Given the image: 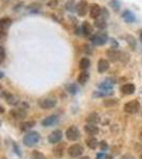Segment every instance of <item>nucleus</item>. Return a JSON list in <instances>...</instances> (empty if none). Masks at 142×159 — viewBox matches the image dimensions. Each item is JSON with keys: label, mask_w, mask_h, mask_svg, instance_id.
<instances>
[{"label": "nucleus", "mask_w": 142, "mask_h": 159, "mask_svg": "<svg viewBox=\"0 0 142 159\" xmlns=\"http://www.w3.org/2000/svg\"><path fill=\"white\" fill-rule=\"evenodd\" d=\"M58 122V117L57 116H50L47 117L46 119H44L42 121V125L43 126H52V125H55L56 123Z\"/></svg>", "instance_id": "nucleus-15"}, {"label": "nucleus", "mask_w": 142, "mask_h": 159, "mask_svg": "<svg viewBox=\"0 0 142 159\" xmlns=\"http://www.w3.org/2000/svg\"><path fill=\"white\" fill-rule=\"evenodd\" d=\"M139 38H140V40L142 42V30L139 31Z\"/></svg>", "instance_id": "nucleus-41"}, {"label": "nucleus", "mask_w": 142, "mask_h": 159, "mask_svg": "<svg viewBox=\"0 0 142 159\" xmlns=\"http://www.w3.org/2000/svg\"><path fill=\"white\" fill-rule=\"evenodd\" d=\"M103 158H105V155L103 153H99L97 155V159H103Z\"/></svg>", "instance_id": "nucleus-39"}, {"label": "nucleus", "mask_w": 142, "mask_h": 159, "mask_svg": "<svg viewBox=\"0 0 142 159\" xmlns=\"http://www.w3.org/2000/svg\"><path fill=\"white\" fill-rule=\"evenodd\" d=\"M31 159H46V156L38 151H33L31 154Z\"/></svg>", "instance_id": "nucleus-31"}, {"label": "nucleus", "mask_w": 142, "mask_h": 159, "mask_svg": "<svg viewBox=\"0 0 142 159\" xmlns=\"http://www.w3.org/2000/svg\"><path fill=\"white\" fill-rule=\"evenodd\" d=\"M101 17H102V18H104V19H106V18L109 17V12L107 11L106 7H103V9H102V14H101Z\"/></svg>", "instance_id": "nucleus-36"}, {"label": "nucleus", "mask_w": 142, "mask_h": 159, "mask_svg": "<svg viewBox=\"0 0 142 159\" xmlns=\"http://www.w3.org/2000/svg\"><path fill=\"white\" fill-rule=\"evenodd\" d=\"M1 124H2V123H1V121H0V126H1Z\"/></svg>", "instance_id": "nucleus-48"}, {"label": "nucleus", "mask_w": 142, "mask_h": 159, "mask_svg": "<svg viewBox=\"0 0 142 159\" xmlns=\"http://www.w3.org/2000/svg\"><path fill=\"white\" fill-rule=\"evenodd\" d=\"M0 142H1V140H0Z\"/></svg>", "instance_id": "nucleus-50"}, {"label": "nucleus", "mask_w": 142, "mask_h": 159, "mask_svg": "<svg viewBox=\"0 0 142 159\" xmlns=\"http://www.w3.org/2000/svg\"><path fill=\"white\" fill-rule=\"evenodd\" d=\"M135 90H136V86L131 83H126L121 87V91H122V93L126 94V96L133 94L134 92H135Z\"/></svg>", "instance_id": "nucleus-13"}, {"label": "nucleus", "mask_w": 142, "mask_h": 159, "mask_svg": "<svg viewBox=\"0 0 142 159\" xmlns=\"http://www.w3.org/2000/svg\"><path fill=\"white\" fill-rule=\"evenodd\" d=\"M12 20L10 18H1L0 19V31H4L11 25Z\"/></svg>", "instance_id": "nucleus-24"}, {"label": "nucleus", "mask_w": 142, "mask_h": 159, "mask_svg": "<svg viewBox=\"0 0 142 159\" xmlns=\"http://www.w3.org/2000/svg\"><path fill=\"white\" fill-rule=\"evenodd\" d=\"M139 109H140V104H139V102L137 101V100L130 101L124 105V111L127 112V114H131V115L138 112Z\"/></svg>", "instance_id": "nucleus-4"}, {"label": "nucleus", "mask_w": 142, "mask_h": 159, "mask_svg": "<svg viewBox=\"0 0 142 159\" xmlns=\"http://www.w3.org/2000/svg\"><path fill=\"white\" fill-rule=\"evenodd\" d=\"M84 152V148L82 147L81 144H72L70 148H68V154L70 157H73V158H76V157H80V156L83 154Z\"/></svg>", "instance_id": "nucleus-6"}, {"label": "nucleus", "mask_w": 142, "mask_h": 159, "mask_svg": "<svg viewBox=\"0 0 142 159\" xmlns=\"http://www.w3.org/2000/svg\"><path fill=\"white\" fill-rule=\"evenodd\" d=\"M3 112H4V108L0 105V114H3Z\"/></svg>", "instance_id": "nucleus-42"}, {"label": "nucleus", "mask_w": 142, "mask_h": 159, "mask_svg": "<svg viewBox=\"0 0 142 159\" xmlns=\"http://www.w3.org/2000/svg\"><path fill=\"white\" fill-rule=\"evenodd\" d=\"M64 153H65V144H64V143L57 144L55 148H53V154H54V155H55L57 158L63 157Z\"/></svg>", "instance_id": "nucleus-19"}, {"label": "nucleus", "mask_w": 142, "mask_h": 159, "mask_svg": "<svg viewBox=\"0 0 142 159\" xmlns=\"http://www.w3.org/2000/svg\"><path fill=\"white\" fill-rule=\"evenodd\" d=\"M125 39H126V43H128V46H130L131 48H133V49H135L136 46H137V40L136 38L133 36V35H126L125 36Z\"/></svg>", "instance_id": "nucleus-26"}, {"label": "nucleus", "mask_w": 142, "mask_h": 159, "mask_svg": "<svg viewBox=\"0 0 142 159\" xmlns=\"http://www.w3.org/2000/svg\"><path fill=\"white\" fill-rule=\"evenodd\" d=\"M88 10H89V6H88V2H87L86 0H80V1L76 3V11L80 17H84L85 15L87 14Z\"/></svg>", "instance_id": "nucleus-5"}, {"label": "nucleus", "mask_w": 142, "mask_h": 159, "mask_svg": "<svg viewBox=\"0 0 142 159\" xmlns=\"http://www.w3.org/2000/svg\"><path fill=\"white\" fill-rule=\"evenodd\" d=\"M107 39H108V35L104 31L97 32L91 36V43L95 46H103L104 43H107Z\"/></svg>", "instance_id": "nucleus-2"}, {"label": "nucleus", "mask_w": 142, "mask_h": 159, "mask_svg": "<svg viewBox=\"0 0 142 159\" xmlns=\"http://www.w3.org/2000/svg\"><path fill=\"white\" fill-rule=\"evenodd\" d=\"M34 125H35L34 121H28V122L22 123V124L20 125V129H21V130H28V129H32Z\"/></svg>", "instance_id": "nucleus-30"}, {"label": "nucleus", "mask_w": 142, "mask_h": 159, "mask_svg": "<svg viewBox=\"0 0 142 159\" xmlns=\"http://www.w3.org/2000/svg\"><path fill=\"white\" fill-rule=\"evenodd\" d=\"M39 106L44 109H51L57 104V100L53 97H47V98H42L38 101Z\"/></svg>", "instance_id": "nucleus-3"}, {"label": "nucleus", "mask_w": 142, "mask_h": 159, "mask_svg": "<svg viewBox=\"0 0 142 159\" xmlns=\"http://www.w3.org/2000/svg\"><path fill=\"white\" fill-rule=\"evenodd\" d=\"M109 7H112L115 12H118L119 10H120V7H121V3H120V1H119V0H110Z\"/></svg>", "instance_id": "nucleus-29"}, {"label": "nucleus", "mask_w": 142, "mask_h": 159, "mask_svg": "<svg viewBox=\"0 0 142 159\" xmlns=\"http://www.w3.org/2000/svg\"><path fill=\"white\" fill-rule=\"evenodd\" d=\"M10 114H11V116L14 117L15 119H18V120H22L27 117V111H25L24 108H21V107H20V108L12 109L11 111H10Z\"/></svg>", "instance_id": "nucleus-11"}, {"label": "nucleus", "mask_w": 142, "mask_h": 159, "mask_svg": "<svg viewBox=\"0 0 142 159\" xmlns=\"http://www.w3.org/2000/svg\"><path fill=\"white\" fill-rule=\"evenodd\" d=\"M47 6L50 7V9H55V7L58 6V1L57 0H50L47 3Z\"/></svg>", "instance_id": "nucleus-35"}, {"label": "nucleus", "mask_w": 142, "mask_h": 159, "mask_svg": "<svg viewBox=\"0 0 142 159\" xmlns=\"http://www.w3.org/2000/svg\"><path fill=\"white\" fill-rule=\"evenodd\" d=\"M84 129H85V132H86V134L91 135V136L99 134V127L94 124H89V123H87V124L85 125Z\"/></svg>", "instance_id": "nucleus-17"}, {"label": "nucleus", "mask_w": 142, "mask_h": 159, "mask_svg": "<svg viewBox=\"0 0 142 159\" xmlns=\"http://www.w3.org/2000/svg\"><path fill=\"white\" fill-rule=\"evenodd\" d=\"M141 159H142V155H141Z\"/></svg>", "instance_id": "nucleus-49"}, {"label": "nucleus", "mask_w": 142, "mask_h": 159, "mask_svg": "<svg viewBox=\"0 0 142 159\" xmlns=\"http://www.w3.org/2000/svg\"><path fill=\"white\" fill-rule=\"evenodd\" d=\"M62 137H63V132H62V130H59V129H56V130H54V132H52L50 135H49L48 141L50 143H57V142L61 141Z\"/></svg>", "instance_id": "nucleus-10"}, {"label": "nucleus", "mask_w": 142, "mask_h": 159, "mask_svg": "<svg viewBox=\"0 0 142 159\" xmlns=\"http://www.w3.org/2000/svg\"><path fill=\"white\" fill-rule=\"evenodd\" d=\"M66 137L70 141H76L80 137V130L76 126H70L66 130Z\"/></svg>", "instance_id": "nucleus-8"}, {"label": "nucleus", "mask_w": 142, "mask_h": 159, "mask_svg": "<svg viewBox=\"0 0 142 159\" xmlns=\"http://www.w3.org/2000/svg\"><path fill=\"white\" fill-rule=\"evenodd\" d=\"M3 75H4L3 72H2V71H0V79H2V78H3Z\"/></svg>", "instance_id": "nucleus-43"}, {"label": "nucleus", "mask_w": 142, "mask_h": 159, "mask_svg": "<svg viewBox=\"0 0 142 159\" xmlns=\"http://www.w3.org/2000/svg\"><path fill=\"white\" fill-rule=\"evenodd\" d=\"M67 90L70 92L71 94H76L77 91V87L76 84H70V85L67 86Z\"/></svg>", "instance_id": "nucleus-33"}, {"label": "nucleus", "mask_w": 142, "mask_h": 159, "mask_svg": "<svg viewBox=\"0 0 142 159\" xmlns=\"http://www.w3.org/2000/svg\"><path fill=\"white\" fill-rule=\"evenodd\" d=\"M103 104L107 107H112L119 104V100L118 99H106L103 101Z\"/></svg>", "instance_id": "nucleus-28"}, {"label": "nucleus", "mask_w": 142, "mask_h": 159, "mask_svg": "<svg viewBox=\"0 0 142 159\" xmlns=\"http://www.w3.org/2000/svg\"><path fill=\"white\" fill-rule=\"evenodd\" d=\"M13 145H14V148H15V152H16V154H17V155L21 156V153H20V152H19V148H17L16 143H14V144H13Z\"/></svg>", "instance_id": "nucleus-38"}, {"label": "nucleus", "mask_w": 142, "mask_h": 159, "mask_svg": "<svg viewBox=\"0 0 142 159\" xmlns=\"http://www.w3.org/2000/svg\"><path fill=\"white\" fill-rule=\"evenodd\" d=\"M109 69V61L107 60H104V58H101V60L98 61V71L100 73H104Z\"/></svg>", "instance_id": "nucleus-14"}, {"label": "nucleus", "mask_w": 142, "mask_h": 159, "mask_svg": "<svg viewBox=\"0 0 142 159\" xmlns=\"http://www.w3.org/2000/svg\"><path fill=\"white\" fill-rule=\"evenodd\" d=\"M6 60V49L3 47H0V64L3 63Z\"/></svg>", "instance_id": "nucleus-34"}, {"label": "nucleus", "mask_w": 142, "mask_h": 159, "mask_svg": "<svg viewBox=\"0 0 142 159\" xmlns=\"http://www.w3.org/2000/svg\"><path fill=\"white\" fill-rule=\"evenodd\" d=\"M80 159H90V158L88 157V156H84V157H81Z\"/></svg>", "instance_id": "nucleus-44"}, {"label": "nucleus", "mask_w": 142, "mask_h": 159, "mask_svg": "<svg viewBox=\"0 0 142 159\" xmlns=\"http://www.w3.org/2000/svg\"><path fill=\"white\" fill-rule=\"evenodd\" d=\"M102 14V9L98 3H91L89 6V16L92 19H98L101 17Z\"/></svg>", "instance_id": "nucleus-7"}, {"label": "nucleus", "mask_w": 142, "mask_h": 159, "mask_svg": "<svg viewBox=\"0 0 142 159\" xmlns=\"http://www.w3.org/2000/svg\"><path fill=\"white\" fill-rule=\"evenodd\" d=\"M86 143H87V145H88V148H92V150L97 148V147L99 145V141L95 139V138H89V139L86 140Z\"/></svg>", "instance_id": "nucleus-27"}, {"label": "nucleus", "mask_w": 142, "mask_h": 159, "mask_svg": "<svg viewBox=\"0 0 142 159\" xmlns=\"http://www.w3.org/2000/svg\"><path fill=\"white\" fill-rule=\"evenodd\" d=\"M121 54H122V53H121L119 50L116 49V48H110V49H108L106 51V55H107L108 60L110 61H112V63H116V61H120Z\"/></svg>", "instance_id": "nucleus-9"}, {"label": "nucleus", "mask_w": 142, "mask_h": 159, "mask_svg": "<svg viewBox=\"0 0 142 159\" xmlns=\"http://www.w3.org/2000/svg\"><path fill=\"white\" fill-rule=\"evenodd\" d=\"M40 140V136L37 132H28L24 137V144L25 147H33Z\"/></svg>", "instance_id": "nucleus-1"}, {"label": "nucleus", "mask_w": 142, "mask_h": 159, "mask_svg": "<svg viewBox=\"0 0 142 159\" xmlns=\"http://www.w3.org/2000/svg\"><path fill=\"white\" fill-rule=\"evenodd\" d=\"M106 159H112V156H107Z\"/></svg>", "instance_id": "nucleus-45"}, {"label": "nucleus", "mask_w": 142, "mask_h": 159, "mask_svg": "<svg viewBox=\"0 0 142 159\" xmlns=\"http://www.w3.org/2000/svg\"><path fill=\"white\" fill-rule=\"evenodd\" d=\"M112 83H110L109 81L103 82V83L100 85V88L104 89V90H109V89H112Z\"/></svg>", "instance_id": "nucleus-32"}, {"label": "nucleus", "mask_w": 142, "mask_h": 159, "mask_svg": "<svg viewBox=\"0 0 142 159\" xmlns=\"http://www.w3.org/2000/svg\"><path fill=\"white\" fill-rule=\"evenodd\" d=\"M65 9L68 12H74L76 9V4L74 0H68V1L65 3Z\"/></svg>", "instance_id": "nucleus-25"}, {"label": "nucleus", "mask_w": 142, "mask_h": 159, "mask_svg": "<svg viewBox=\"0 0 142 159\" xmlns=\"http://www.w3.org/2000/svg\"><path fill=\"white\" fill-rule=\"evenodd\" d=\"M100 148L102 151H105L107 150V143L105 142V141H102V142H100Z\"/></svg>", "instance_id": "nucleus-37"}, {"label": "nucleus", "mask_w": 142, "mask_h": 159, "mask_svg": "<svg viewBox=\"0 0 142 159\" xmlns=\"http://www.w3.org/2000/svg\"><path fill=\"white\" fill-rule=\"evenodd\" d=\"M79 67H80V69H81L82 71L87 70V69L90 67L89 58H87V57H83V58H82V60L80 61V63H79Z\"/></svg>", "instance_id": "nucleus-22"}, {"label": "nucleus", "mask_w": 142, "mask_h": 159, "mask_svg": "<svg viewBox=\"0 0 142 159\" xmlns=\"http://www.w3.org/2000/svg\"><path fill=\"white\" fill-rule=\"evenodd\" d=\"M94 27L98 28V29H100V30H104L105 28L107 27L106 19L102 18V17H100V18L95 19L94 20Z\"/></svg>", "instance_id": "nucleus-21"}, {"label": "nucleus", "mask_w": 142, "mask_h": 159, "mask_svg": "<svg viewBox=\"0 0 142 159\" xmlns=\"http://www.w3.org/2000/svg\"><path fill=\"white\" fill-rule=\"evenodd\" d=\"M1 97L6 99V101L9 104H15V103H16V101H14V97H13L9 91L3 90V91H2V93H1Z\"/></svg>", "instance_id": "nucleus-23"}, {"label": "nucleus", "mask_w": 142, "mask_h": 159, "mask_svg": "<svg viewBox=\"0 0 142 159\" xmlns=\"http://www.w3.org/2000/svg\"><path fill=\"white\" fill-rule=\"evenodd\" d=\"M138 138H139V140L142 141V129L139 130V135H138Z\"/></svg>", "instance_id": "nucleus-40"}, {"label": "nucleus", "mask_w": 142, "mask_h": 159, "mask_svg": "<svg viewBox=\"0 0 142 159\" xmlns=\"http://www.w3.org/2000/svg\"><path fill=\"white\" fill-rule=\"evenodd\" d=\"M82 33L84 35H86V36H90L94 33V27L88 21H84L82 24Z\"/></svg>", "instance_id": "nucleus-16"}, {"label": "nucleus", "mask_w": 142, "mask_h": 159, "mask_svg": "<svg viewBox=\"0 0 142 159\" xmlns=\"http://www.w3.org/2000/svg\"><path fill=\"white\" fill-rule=\"evenodd\" d=\"M122 18L126 24H133V22L136 21L135 14L131 11H130V10H125V11L122 13Z\"/></svg>", "instance_id": "nucleus-12"}, {"label": "nucleus", "mask_w": 142, "mask_h": 159, "mask_svg": "<svg viewBox=\"0 0 142 159\" xmlns=\"http://www.w3.org/2000/svg\"><path fill=\"white\" fill-rule=\"evenodd\" d=\"M100 116L97 114V112H91V114H89L88 116L86 118V121L87 123H89V124H98V123L100 122Z\"/></svg>", "instance_id": "nucleus-18"}, {"label": "nucleus", "mask_w": 142, "mask_h": 159, "mask_svg": "<svg viewBox=\"0 0 142 159\" xmlns=\"http://www.w3.org/2000/svg\"><path fill=\"white\" fill-rule=\"evenodd\" d=\"M88 80H89V72L86 70L82 71V72L79 74V76H77V82H79L80 84H82V85H84Z\"/></svg>", "instance_id": "nucleus-20"}, {"label": "nucleus", "mask_w": 142, "mask_h": 159, "mask_svg": "<svg viewBox=\"0 0 142 159\" xmlns=\"http://www.w3.org/2000/svg\"><path fill=\"white\" fill-rule=\"evenodd\" d=\"M1 90H2V85L0 84V91H1Z\"/></svg>", "instance_id": "nucleus-46"}, {"label": "nucleus", "mask_w": 142, "mask_h": 159, "mask_svg": "<svg viewBox=\"0 0 142 159\" xmlns=\"http://www.w3.org/2000/svg\"><path fill=\"white\" fill-rule=\"evenodd\" d=\"M1 32H2V31H0V36H1Z\"/></svg>", "instance_id": "nucleus-47"}]
</instances>
